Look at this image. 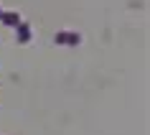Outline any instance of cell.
<instances>
[{"mask_svg": "<svg viewBox=\"0 0 150 135\" xmlns=\"http://www.w3.org/2000/svg\"><path fill=\"white\" fill-rule=\"evenodd\" d=\"M54 41L59 43V46H79L81 36H79V33H74V31H59L54 36Z\"/></svg>", "mask_w": 150, "mask_h": 135, "instance_id": "obj_1", "label": "cell"}, {"mask_svg": "<svg viewBox=\"0 0 150 135\" xmlns=\"http://www.w3.org/2000/svg\"><path fill=\"white\" fill-rule=\"evenodd\" d=\"M16 41H18V43H28V41H31V26H28V23L21 21V26L16 28Z\"/></svg>", "mask_w": 150, "mask_h": 135, "instance_id": "obj_2", "label": "cell"}, {"mask_svg": "<svg viewBox=\"0 0 150 135\" xmlns=\"http://www.w3.org/2000/svg\"><path fill=\"white\" fill-rule=\"evenodd\" d=\"M0 23L8 26V28H18V26H21V16L13 13V10H8V13H3V16H0Z\"/></svg>", "mask_w": 150, "mask_h": 135, "instance_id": "obj_3", "label": "cell"}, {"mask_svg": "<svg viewBox=\"0 0 150 135\" xmlns=\"http://www.w3.org/2000/svg\"><path fill=\"white\" fill-rule=\"evenodd\" d=\"M0 16H3V10H0Z\"/></svg>", "mask_w": 150, "mask_h": 135, "instance_id": "obj_4", "label": "cell"}]
</instances>
